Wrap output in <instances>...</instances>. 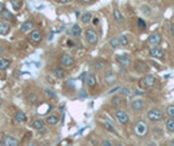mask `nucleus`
Returning <instances> with one entry per match:
<instances>
[{"label": "nucleus", "instance_id": "1", "mask_svg": "<svg viewBox=\"0 0 174 146\" xmlns=\"http://www.w3.org/2000/svg\"><path fill=\"white\" fill-rule=\"evenodd\" d=\"M134 131H135V133H137V136H139V137H144L148 132L147 123H145L144 120H138L134 126Z\"/></svg>", "mask_w": 174, "mask_h": 146}, {"label": "nucleus", "instance_id": "2", "mask_svg": "<svg viewBox=\"0 0 174 146\" xmlns=\"http://www.w3.org/2000/svg\"><path fill=\"white\" fill-rule=\"evenodd\" d=\"M147 118L150 122H160V120H163L164 114L161 113L159 109H151L147 113Z\"/></svg>", "mask_w": 174, "mask_h": 146}, {"label": "nucleus", "instance_id": "3", "mask_svg": "<svg viewBox=\"0 0 174 146\" xmlns=\"http://www.w3.org/2000/svg\"><path fill=\"white\" fill-rule=\"evenodd\" d=\"M139 85H140L142 88H152V87L155 85V76L151 75V74L144 75L140 80H139Z\"/></svg>", "mask_w": 174, "mask_h": 146}, {"label": "nucleus", "instance_id": "4", "mask_svg": "<svg viewBox=\"0 0 174 146\" xmlns=\"http://www.w3.org/2000/svg\"><path fill=\"white\" fill-rule=\"evenodd\" d=\"M84 34H86V40L91 45H95L97 43L99 36H97V32L94 29H87L86 31H84Z\"/></svg>", "mask_w": 174, "mask_h": 146}, {"label": "nucleus", "instance_id": "5", "mask_svg": "<svg viewBox=\"0 0 174 146\" xmlns=\"http://www.w3.org/2000/svg\"><path fill=\"white\" fill-rule=\"evenodd\" d=\"M115 116L117 119V122L120 124H127L129 123V114L123 110H117L115 113Z\"/></svg>", "mask_w": 174, "mask_h": 146}, {"label": "nucleus", "instance_id": "6", "mask_svg": "<svg viewBox=\"0 0 174 146\" xmlns=\"http://www.w3.org/2000/svg\"><path fill=\"white\" fill-rule=\"evenodd\" d=\"M74 58L72 57L70 54H62L61 57H60V65H61L62 67H72L73 65H74Z\"/></svg>", "mask_w": 174, "mask_h": 146}, {"label": "nucleus", "instance_id": "7", "mask_svg": "<svg viewBox=\"0 0 174 146\" xmlns=\"http://www.w3.org/2000/svg\"><path fill=\"white\" fill-rule=\"evenodd\" d=\"M134 69L137 73H148V71H150V66H148V63L145 61L138 60V61H135V63H134Z\"/></svg>", "mask_w": 174, "mask_h": 146}, {"label": "nucleus", "instance_id": "8", "mask_svg": "<svg viewBox=\"0 0 174 146\" xmlns=\"http://www.w3.org/2000/svg\"><path fill=\"white\" fill-rule=\"evenodd\" d=\"M161 43V35L159 32H153L152 35L150 36V39H148V44L151 45V48H153V47H159Z\"/></svg>", "mask_w": 174, "mask_h": 146}, {"label": "nucleus", "instance_id": "9", "mask_svg": "<svg viewBox=\"0 0 174 146\" xmlns=\"http://www.w3.org/2000/svg\"><path fill=\"white\" fill-rule=\"evenodd\" d=\"M117 62H118L120 65H121L122 67H127V66H130V63H131V58L129 57L127 54H120V56H117Z\"/></svg>", "mask_w": 174, "mask_h": 146}, {"label": "nucleus", "instance_id": "10", "mask_svg": "<svg viewBox=\"0 0 174 146\" xmlns=\"http://www.w3.org/2000/svg\"><path fill=\"white\" fill-rule=\"evenodd\" d=\"M1 145L3 146H18V141L16 140L14 137H12V136H4L1 140Z\"/></svg>", "mask_w": 174, "mask_h": 146}, {"label": "nucleus", "instance_id": "11", "mask_svg": "<svg viewBox=\"0 0 174 146\" xmlns=\"http://www.w3.org/2000/svg\"><path fill=\"white\" fill-rule=\"evenodd\" d=\"M150 56L151 57H155V58H164L165 52H164V49L159 48V47H153L150 51Z\"/></svg>", "mask_w": 174, "mask_h": 146}, {"label": "nucleus", "instance_id": "12", "mask_svg": "<svg viewBox=\"0 0 174 146\" xmlns=\"http://www.w3.org/2000/svg\"><path fill=\"white\" fill-rule=\"evenodd\" d=\"M104 80H105L107 84L112 85V84H115V83H116L117 76H116V74L113 73V71H107L105 75H104Z\"/></svg>", "mask_w": 174, "mask_h": 146}, {"label": "nucleus", "instance_id": "13", "mask_svg": "<svg viewBox=\"0 0 174 146\" xmlns=\"http://www.w3.org/2000/svg\"><path fill=\"white\" fill-rule=\"evenodd\" d=\"M29 39L33 43H40L42 42V32L39 30H33L29 35Z\"/></svg>", "mask_w": 174, "mask_h": 146}, {"label": "nucleus", "instance_id": "14", "mask_svg": "<svg viewBox=\"0 0 174 146\" xmlns=\"http://www.w3.org/2000/svg\"><path fill=\"white\" fill-rule=\"evenodd\" d=\"M131 109L134 111H142L144 109V101L138 98V100H134L131 102Z\"/></svg>", "mask_w": 174, "mask_h": 146}, {"label": "nucleus", "instance_id": "15", "mask_svg": "<svg viewBox=\"0 0 174 146\" xmlns=\"http://www.w3.org/2000/svg\"><path fill=\"white\" fill-rule=\"evenodd\" d=\"M20 30H21V32H24V34L29 32V31H33L34 30V23L31 22V21H25V22L21 25Z\"/></svg>", "mask_w": 174, "mask_h": 146}, {"label": "nucleus", "instance_id": "16", "mask_svg": "<svg viewBox=\"0 0 174 146\" xmlns=\"http://www.w3.org/2000/svg\"><path fill=\"white\" fill-rule=\"evenodd\" d=\"M27 119L26 114L24 113V111H17V113L14 114V123L20 124V123H25Z\"/></svg>", "mask_w": 174, "mask_h": 146}, {"label": "nucleus", "instance_id": "17", "mask_svg": "<svg viewBox=\"0 0 174 146\" xmlns=\"http://www.w3.org/2000/svg\"><path fill=\"white\" fill-rule=\"evenodd\" d=\"M53 75H55L57 79H64L65 78V70L62 66H56L53 69Z\"/></svg>", "mask_w": 174, "mask_h": 146}, {"label": "nucleus", "instance_id": "18", "mask_svg": "<svg viewBox=\"0 0 174 146\" xmlns=\"http://www.w3.org/2000/svg\"><path fill=\"white\" fill-rule=\"evenodd\" d=\"M11 30V25L7 21H0V35H5Z\"/></svg>", "mask_w": 174, "mask_h": 146}, {"label": "nucleus", "instance_id": "19", "mask_svg": "<svg viewBox=\"0 0 174 146\" xmlns=\"http://www.w3.org/2000/svg\"><path fill=\"white\" fill-rule=\"evenodd\" d=\"M31 127H33L35 131H42L44 128V122L42 119H34L33 123H31Z\"/></svg>", "mask_w": 174, "mask_h": 146}, {"label": "nucleus", "instance_id": "20", "mask_svg": "<svg viewBox=\"0 0 174 146\" xmlns=\"http://www.w3.org/2000/svg\"><path fill=\"white\" fill-rule=\"evenodd\" d=\"M86 84L90 87V88H94L95 85H96V78L92 74H88L87 78H86Z\"/></svg>", "mask_w": 174, "mask_h": 146}, {"label": "nucleus", "instance_id": "21", "mask_svg": "<svg viewBox=\"0 0 174 146\" xmlns=\"http://www.w3.org/2000/svg\"><path fill=\"white\" fill-rule=\"evenodd\" d=\"M70 34L73 36H75V38H79L81 34H82V29L79 25H73L72 30H70Z\"/></svg>", "mask_w": 174, "mask_h": 146}, {"label": "nucleus", "instance_id": "22", "mask_svg": "<svg viewBox=\"0 0 174 146\" xmlns=\"http://www.w3.org/2000/svg\"><path fill=\"white\" fill-rule=\"evenodd\" d=\"M46 122L48 124H51V126H56V124L59 123V115L57 114H52V115H48L46 119Z\"/></svg>", "mask_w": 174, "mask_h": 146}, {"label": "nucleus", "instance_id": "23", "mask_svg": "<svg viewBox=\"0 0 174 146\" xmlns=\"http://www.w3.org/2000/svg\"><path fill=\"white\" fill-rule=\"evenodd\" d=\"M165 127H166L168 132H170V133L174 132V118H169V119L166 120Z\"/></svg>", "mask_w": 174, "mask_h": 146}, {"label": "nucleus", "instance_id": "24", "mask_svg": "<svg viewBox=\"0 0 174 146\" xmlns=\"http://www.w3.org/2000/svg\"><path fill=\"white\" fill-rule=\"evenodd\" d=\"M122 102H123V100H122L121 96H113L112 100H110V104H112V106H120Z\"/></svg>", "mask_w": 174, "mask_h": 146}, {"label": "nucleus", "instance_id": "25", "mask_svg": "<svg viewBox=\"0 0 174 146\" xmlns=\"http://www.w3.org/2000/svg\"><path fill=\"white\" fill-rule=\"evenodd\" d=\"M11 65V60L8 58H0V70H5Z\"/></svg>", "mask_w": 174, "mask_h": 146}, {"label": "nucleus", "instance_id": "26", "mask_svg": "<svg viewBox=\"0 0 174 146\" xmlns=\"http://www.w3.org/2000/svg\"><path fill=\"white\" fill-rule=\"evenodd\" d=\"M1 14V17L4 18V21H13V14L11 13V12L9 11H7V9H4V12H3V13H0Z\"/></svg>", "mask_w": 174, "mask_h": 146}, {"label": "nucleus", "instance_id": "27", "mask_svg": "<svg viewBox=\"0 0 174 146\" xmlns=\"http://www.w3.org/2000/svg\"><path fill=\"white\" fill-rule=\"evenodd\" d=\"M91 20H92V14H91L90 12H86V13L82 14V17H81V21L83 23H88Z\"/></svg>", "mask_w": 174, "mask_h": 146}, {"label": "nucleus", "instance_id": "28", "mask_svg": "<svg viewBox=\"0 0 174 146\" xmlns=\"http://www.w3.org/2000/svg\"><path fill=\"white\" fill-rule=\"evenodd\" d=\"M113 17H115V20H116L118 23H122V22H123L122 14L120 13V11H118V9H115V11H113Z\"/></svg>", "mask_w": 174, "mask_h": 146}, {"label": "nucleus", "instance_id": "29", "mask_svg": "<svg viewBox=\"0 0 174 146\" xmlns=\"http://www.w3.org/2000/svg\"><path fill=\"white\" fill-rule=\"evenodd\" d=\"M118 42H120V45H122V47H127L129 45V39H127V36L126 35L118 36Z\"/></svg>", "mask_w": 174, "mask_h": 146}, {"label": "nucleus", "instance_id": "30", "mask_svg": "<svg viewBox=\"0 0 174 146\" xmlns=\"http://www.w3.org/2000/svg\"><path fill=\"white\" fill-rule=\"evenodd\" d=\"M109 44H110V47H112V48H118V47H120L118 38H113V39H110Z\"/></svg>", "mask_w": 174, "mask_h": 146}, {"label": "nucleus", "instance_id": "31", "mask_svg": "<svg viewBox=\"0 0 174 146\" xmlns=\"http://www.w3.org/2000/svg\"><path fill=\"white\" fill-rule=\"evenodd\" d=\"M12 5H13L14 11H18V9L21 8V5H22V1L21 0H12Z\"/></svg>", "mask_w": 174, "mask_h": 146}, {"label": "nucleus", "instance_id": "32", "mask_svg": "<svg viewBox=\"0 0 174 146\" xmlns=\"http://www.w3.org/2000/svg\"><path fill=\"white\" fill-rule=\"evenodd\" d=\"M27 100H29L30 104H35V102L38 101V96L35 95V93H30L29 97H27Z\"/></svg>", "mask_w": 174, "mask_h": 146}, {"label": "nucleus", "instance_id": "33", "mask_svg": "<svg viewBox=\"0 0 174 146\" xmlns=\"http://www.w3.org/2000/svg\"><path fill=\"white\" fill-rule=\"evenodd\" d=\"M120 93H121V96H130L131 95V91L129 88H120Z\"/></svg>", "mask_w": 174, "mask_h": 146}, {"label": "nucleus", "instance_id": "34", "mask_svg": "<svg viewBox=\"0 0 174 146\" xmlns=\"http://www.w3.org/2000/svg\"><path fill=\"white\" fill-rule=\"evenodd\" d=\"M166 114L169 115V118H174V106H168L166 109Z\"/></svg>", "mask_w": 174, "mask_h": 146}, {"label": "nucleus", "instance_id": "35", "mask_svg": "<svg viewBox=\"0 0 174 146\" xmlns=\"http://www.w3.org/2000/svg\"><path fill=\"white\" fill-rule=\"evenodd\" d=\"M138 26L140 27L142 30H145V29H147V25H145L144 20H142V18H138Z\"/></svg>", "mask_w": 174, "mask_h": 146}, {"label": "nucleus", "instance_id": "36", "mask_svg": "<svg viewBox=\"0 0 174 146\" xmlns=\"http://www.w3.org/2000/svg\"><path fill=\"white\" fill-rule=\"evenodd\" d=\"M94 67H95L96 70H103V67H104V62H102V61L96 62V63L94 65Z\"/></svg>", "mask_w": 174, "mask_h": 146}, {"label": "nucleus", "instance_id": "37", "mask_svg": "<svg viewBox=\"0 0 174 146\" xmlns=\"http://www.w3.org/2000/svg\"><path fill=\"white\" fill-rule=\"evenodd\" d=\"M46 93H47V96H48L49 98H56V95H55V92H53V91H51V89H48V88H47V89H46Z\"/></svg>", "mask_w": 174, "mask_h": 146}, {"label": "nucleus", "instance_id": "38", "mask_svg": "<svg viewBox=\"0 0 174 146\" xmlns=\"http://www.w3.org/2000/svg\"><path fill=\"white\" fill-rule=\"evenodd\" d=\"M104 127H105V128L108 129L109 132H113V133H116V131H115V128H113V126H112V124H109V123H104Z\"/></svg>", "mask_w": 174, "mask_h": 146}, {"label": "nucleus", "instance_id": "39", "mask_svg": "<svg viewBox=\"0 0 174 146\" xmlns=\"http://www.w3.org/2000/svg\"><path fill=\"white\" fill-rule=\"evenodd\" d=\"M102 146H115V145H113L109 140H104V141L102 142Z\"/></svg>", "mask_w": 174, "mask_h": 146}, {"label": "nucleus", "instance_id": "40", "mask_svg": "<svg viewBox=\"0 0 174 146\" xmlns=\"http://www.w3.org/2000/svg\"><path fill=\"white\" fill-rule=\"evenodd\" d=\"M4 4H3V3L1 1H0V13H3V12H4Z\"/></svg>", "mask_w": 174, "mask_h": 146}, {"label": "nucleus", "instance_id": "41", "mask_svg": "<svg viewBox=\"0 0 174 146\" xmlns=\"http://www.w3.org/2000/svg\"><path fill=\"white\" fill-rule=\"evenodd\" d=\"M170 31H172V35H173V38H174V23L170 25Z\"/></svg>", "mask_w": 174, "mask_h": 146}, {"label": "nucleus", "instance_id": "42", "mask_svg": "<svg viewBox=\"0 0 174 146\" xmlns=\"http://www.w3.org/2000/svg\"><path fill=\"white\" fill-rule=\"evenodd\" d=\"M59 3H62V4H66V3H70L72 0H57Z\"/></svg>", "mask_w": 174, "mask_h": 146}, {"label": "nucleus", "instance_id": "43", "mask_svg": "<svg viewBox=\"0 0 174 146\" xmlns=\"http://www.w3.org/2000/svg\"><path fill=\"white\" fill-rule=\"evenodd\" d=\"M92 23H94V25H97V23H99V18H94V20H92Z\"/></svg>", "mask_w": 174, "mask_h": 146}, {"label": "nucleus", "instance_id": "44", "mask_svg": "<svg viewBox=\"0 0 174 146\" xmlns=\"http://www.w3.org/2000/svg\"><path fill=\"white\" fill-rule=\"evenodd\" d=\"M116 91H120V87H116V88H113L112 91H109V93H113V92H116Z\"/></svg>", "mask_w": 174, "mask_h": 146}, {"label": "nucleus", "instance_id": "45", "mask_svg": "<svg viewBox=\"0 0 174 146\" xmlns=\"http://www.w3.org/2000/svg\"><path fill=\"white\" fill-rule=\"evenodd\" d=\"M27 146H39V145H38L37 142H34V141H33V142H30V144L27 145Z\"/></svg>", "mask_w": 174, "mask_h": 146}, {"label": "nucleus", "instance_id": "46", "mask_svg": "<svg viewBox=\"0 0 174 146\" xmlns=\"http://www.w3.org/2000/svg\"><path fill=\"white\" fill-rule=\"evenodd\" d=\"M81 97H86V92H84V91H81Z\"/></svg>", "mask_w": 174, "mask_h": 146}, {"label": "nucleus", "instance_id": "47", "mask_svg": "<svg viewBox=\"0 0 174 146\" xmlns=\"http://www.w3.org/2000/svg\"><path fill=\"white\" fill-rule=\"evenodd\" d=\"M143 93H144L143 91H142V92L140 91H135V95H143Z\"/></svg>", "mask_w": 174, "mask_h": 146}, {"label": "nucleus", "instance_id": "48", "mask_svg": "<svg viewBox=\"0 0 174 146\" xmlns=\"http://www.w3.org/2000/svg\"><path fill=\"white\" fill-rule=\"evenodd\" d=\"M169 146H174V140H172V141L169 142Z\"/></svg>", "mask_w": 174, "mask_h": 146}, {"label": "nucleus", "instance_id": "49", "mask_svg": "<svg viewBox=\"0 0 174 146\" xmlns=\"http://www.w3.org/2000/svg\"><path fill=\"white\" fill-rule=\"evenodd\" d=\"M83 3H90V1H94V0H82Z\"/></svg>", "mask_w": 174, "mask_h": 146}, {"label": "nucleus", "instance_id": "50", "mask_svg": "<svg viewBox=\"0 0 174 146\" xmlns=\"http://www.w3.org/2000/svg\"><path fill=\"white\" fill-rule=\"evenodd\" d=\"M3 51H4V48H3V45H1V44H0V53H1V52H3Z\"/></svg>", "mask_w": 174, "mask_h": 146}, {"label": "nucleus", "instance_id": "51", "mask_svg": "<svg viewBox=\"0 0 174 146\" xmlns=\"http://www.w3.org/2000/svg\"><path fill=\"white\" fill-rule=\"evenodd\" d=\"M115 146H123V144H121V142H118V144H116Z\"/></svg>", "mask_w": 174, "mask_h": 146}, {"label": "nucleus", "instance_id": "52", "mask_svg": "<svg viewBox=\"0 0 174 146\" xmlns=\"http://www.w3.org/2000/svg\"><path fill=\"white\" fill-rule=\"evenodd\" d=\"M131 146H135V145H131Z\"/></svg>", "mask_w": 174, "mask_h": 146}]
</instances>
